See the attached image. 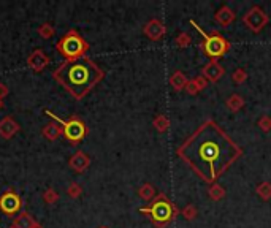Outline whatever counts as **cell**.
<instances>
[{"mask_svg": "<svg viewBox=\"0 0 271 228\" xmlns=\"http://www.w3.org/2000/svg\"><path fill=\"white\" fill-rule=\"evenodd\" d=\"M178 156L209 184H214L241 156V147L214 120H208L179 146Z\"/></svg>", "mask_w": 271, "mask_h": 228, "instance_id": "cell-1", "label": "cell"}, {"mask_svg": "<svg viewBox=\"0 0 271 228\" xmlns=\"http://www.w3.org/2000/svg\"><path fill=\"white\" fill-rule=\"evenodd\" d=\"M56 76L72 93H74L76 97H81L101 78V71L91 60L84 59L64 65L56 73Z\"/></svg>", "mask_w": 271, "mask_h": 228, "instance_id": "cell-2", "label": "cell"}, {"mask_svg": "<svg viewBox=\"0 0 271 228\" xmlns=\"http://www.w3.org/2000/svg\"><path fill=\"white\" fill-rule=\"evenodd\" d=\"M191 24L195 27V30H198L200 35L205 38L203 40L201 48H203V51H205V54L208 57H211L213 60H218L219 57H222L230 49V43L222 35H219L218 32H213L211 35H206L205 30H201L200 25L195 21H191Z\"/></svg>", "mask_w": 271, "mask_h": 228, "instance_id": "cell-3", "label": "cell"}, {"mask_svg": "<svg viewBox=\"0 0 271 228\" xmlns=\"http://www.w3.org/2000/svg\"><path fill=\"white\" fill-rule=\"evenodd\" d=\"M140 211L151 214L152 220L160 227L165 225L167 222H170L172 217L174 216V207L165 197H160L159 200H155L151 207H141Z\"/></svg>", "mask_w": 271, "mask_h": 228, "instance_id": "cell-4", "label": "cell"}, {"mask_svg": "<svg viewBox=\"0 0 271 228\" xmlns=\"http://www.w3.org/2000/svg\"><path fill=\"white\" fill-rule=\"evenodd\" d=\"M60 52L69 59H78L84 54V51L87 49V45L84 43V40L78 37L76 33H69L67 37L59 45Z\"/></svg>", "mask_w": 271, "mask_h": 228, "instance_id": "cell-5", "label": "cell"}, {"mask_svg": "<svg viewBox=\"0 0 271 228\" xmlns=\"http://www.w3.org/2000/svg\"><path fill=\"white\" fill-rule=\"evenodd\" d=\"M46 114H48V116H51L52 119H56L57 122L62 124L65 137L69 138L72 143H78V141H81V139L84 138V135H86V127H84L83 122H81V120H78V119L62 120V119L57 117L56 114L51 113V111H46Z\"/></svg>", "mask_w": 271, "mask_h": 228, "instance_id": "cell-6", "label": "cell"}, {"mask_svg": "<svg viewBox=\"0 0 271 228\" xmlns=\"http://www.w3.org/2000/svg\"><path fill=\"white\" fill-rule=\"evenodd\" d=\"M243 21H245V24L252 32H259L263 29V25L268 23V18H267L265 13H263L262 8H259V6H252V8L245 15Z\"/></svg>", "mask_w": 271, "mask_h": 228, "instance_id": "cell-7", "label": "cell"}, {"mask_svg": "<svg viewBox=\"0 0 271 228\" xmlns=\"http://www.w3.org/2000/svg\"><path fill=\"white\" fill-rule=\"evenodd\" d=\"M19 207H21V200L15 193L8 192L0 198V209L5 214H16L19 211Z\"/></svg>", "mask_w": 271, "mask_h": 228, "instance_id": "cell-8", "label": "cell"}, {"mask_svg": "<svg viewBox=\"0 0 271 228\" xmlns=\"http://www.w3.org/2000/svg\"><path fill=\"white\" fill-rule=\"evenodd\" d=\"M223 73H225V70L222 68V65L218 60H211L208 65L203 67V78H205L206 81H211V83L219 81L223 76Z\"/></svg>", "mask_w": 271, "mask_h": 228, "instance_id": "cell-9", "label": "cell"}, {"mask_svg": "<svg viewBox=\"0 0 271 228\" xmlns=\"http://www.w3.org/2000/svg\"><path fill=\"white\" fill-rule=\"evenodd\" d=\"M235 19V13L228 8V6H222V8L216 13V21H218L221 25H223V27H227V25H230L233 23Z\"/></svg>", "mask_w": 271, "mask_h": 228, "instance_id": "cell-10", "label": "cell"}, {"mask_svg": "<svg viewBox=\"0 0 271 228\" xmlns=\"http://www.w3.org/2000/svg\"><path fill=\"white\" fill-rule=\"evenodd\" d=\"M145 32H146V35L151 40H159L165 33V27L159 21H151L146 25Z\"/></svg>", "mask_w": 271, "mask_h": 228, "instance_id": "cell-11", "label": "cell"}, {"mask_svg": "<svg viewBox=\"0 0 271 228\" xmlns=\"http://www.w3.org/2000/svg\"><path fill=\"white\" fill-rule=\"evenodd\" d=\"M170 84L174 87L176 91H181L182 87L187 86V79H186V76L182 75L181 71H176L174 75L172 76V79H170Z\"/></svg>", "mask_w": 271, "mask_h": 228, "instance_id": "cell-12", "label": "cell"}, {"mask_svg": "<svg viewBox=\"0 0 271 228\" xmlns=\"http://www.w3.org/2000/svg\"><path fill=\"white\" fill-rule=\"evenodd\" d=\"M205 84H206V79L205 78H197V79H192V81H189L186 87H187L189 93H195V92L201 91L203 87H205Z\"/></svg>", "mask_w": 271, "mask_h": 228, "instance_id": "cell-13", "label": "cell"}, {"mask_svg": "<svg viewBox=\"0 0 271 228\" xmlns=\"http://www.w3.org/2000/svg\"><path fill=\"white\" fill-rule=\"evenodd\" d=\"M228 106H230V108H232L233 111L240 110L241 106H243V98H241V97H238V95L230 97V98H228Z\"/></svg>", "mask_w": 271, "mask_h": 228, "instance_id": "cell-14", "label": "cell"}, {"mask_svg": "<svg viewBox=\"0 0 271 228\" xmlns=\"http://www.w3.org/2000/svg\"><path fill=\"white\" fill-rule=\"evenodd\" d=\"M155 127H157V129L160 130V132H164L167 127H168V120H167V117L165 116H159L157 119H155Z\"/></svg>", "mask_w": 271, "mask_h": 228, "instance_id": "cell-15", "label": "cell"}, {"mask_svg": "<svg viewBox=\"0 0 271 228\" xmlns=\"http://www.w3.org/2000/svg\"><path fill=\"white\" fill-rule=\"evenodd\" d=\"M259 193L263 197V198H270L271 197V185L268 184H263L259 187Z\"/></svg>", "mask_w": 271, "mask_h": 228, "instance_id": "cell-16", "label": "cell"}, {"mask_svg": "<svg viewBox=\"0 0 271 228\" xmlns=\"http://www.w3.org/2000/svg\"><path fill=\"white\" fill-rule=\"evenodd\" d=\"M245 79H246V71H245V70L240 68V70L235 71V75H233V81H235V83H243Z\"/></svg>", "mask_w": 271, "mask_h": 228, "instance_id": "cell-17", "label": "cell"}, {"mask_svg": "<svg viewBox=\"0 0 271 228\" xmlns=\"http://www.w3.org/2000/svg\"><path fill=\"white\" fill-rule=\"evenodd\" d=\"M140 193H141V197H143V198H149L151 195H154V190H152L151 185H145L143 189H141Z\"/></svg>", "mask_w": 271, "mask_h": 228, "instance_id": "cell-18", "label": "cell"}, {"mask_svg": "<svg viewBox=\"0 0 271 228\" xmlns=\"http://www.w3.org/2000/svg\"><path fill=\"white\" fill-rule=\"evenodd\" d=\"M189 42H191V38H189V35H186V33H182V35L178 37V45L179 46H186Z\"/></svg>", "mask_w": 271, "mask_h": 228, "instance_id": "cell-19", "label": "cell"}]
</instances>
